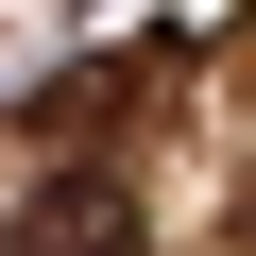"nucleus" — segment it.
I'll use <instances>...</instances> for the list:
<instances>
[{"label":"nucleus","instance_id":"obj_1","mask_svg":"<svg viewBox=\"0 0 256 256\" xmlns=\"http://www.w3.org/2000/svg\"><path fill=\"white\" fill-rule=\"evenodd\" d=\"M18 256H137V171H120V154H68L18 205Z\"/></svg>","mask_w":256,"mask_h":256}]
</instances>
